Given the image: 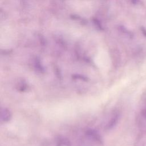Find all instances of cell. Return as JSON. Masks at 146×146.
<instances>
[{
  "label": "cell",
  "instance_id": "6",
  "mask_svg": "<svg viewBox=\"0 0 146 146\" xmlns=\"http://www.w3.org/2000/svg\"><path fill=\"white\" fill-rule=\"evenodd\" d=\"M35 67L36 70H38V71L42 72L43 71H44L43 68L42 66L40 65L39 62L38 61V60H35Z\"/></svg>",
  "mask_w": 146,
  "mask_h": 146
},
{
  "label": "cell",
  "instance_id": "8",
  "mask_svg": "<svg viewBox=\"0 0 146 146\" xmlns=\"http://www.w3.org/2000/svg\"><path fill=\"white\" fill-rule=\"evenodd\" d=\"M72 78H75V79H81V80H87V78L84 76V75H74L72 76Z\"/></svg>",
  "mask_w": 146,
  "mask_h": 146
},
{
  "label": "cell",
  "instance_id": "2",
  "mask_svg": "<svg viewBox=\"0 0 146 146\" xmlns=\"http://www.w3.org/2000/svg\"><path fill=\"white\" fill-rule=\"evenodd\" d=\"M119 116H120L119 112H118L117 111H116L113 113L111 119L109 120L108 123H107V124L106 125V128L107 129L113 128L116 124V123H117V121L119 120Z\"/></svg>",
  "mask_w": 146,
  "mask_h": 146
},
{
  "label": "cell",
  "instance_id": "3",
  "mask_svg": "<svg viewBox=\"0 0 146 146\" xmlns=\"http://www.w3.org/2000/svg\"><path fill=\"white\" fill-rule=\"evenodd\" d=\"M11 117V113L6 108H2L1 112V120L3 122L9 121Z\"/></svg>",
  "mask_w": 146,
  "mask_h": 146
},
{
  "label": "cell",
  "instance_id": "4",
  "mask_svg": "<svg viewBox=\"0 0 146 146\" xmlns=\"http://www.w3.org/2000/svg\"><path fill=\"white\" fill-rule=\"evenodd\" d=\"M56 144L58 146H70L71 143L67 139L63 137H58L56 139Z\"/></svg>",
  "mask_w": 146,
  "mask_h": 146
},
{
  "label": "cell",
  "instance_id": "1",
  "mask_svg": "<svg viewBox=\"0 0 146 146\" xmlns=\"http://www.w3.org/2000/svg\"><path fill=\"white\" fill-rule=\"evenodd\" d=\"M86 135L92 140L95 141L96 143L99 144H102L103 143L102 139L100 134L95 129H88L86 131Z\"/></svg>",
  "mask_w": 146,
  "mask_h": 146
},
{
  "label": "cell",
  "instance_id": "7",
  "mask_svg": "<svg viewBox=\"0 0 146 146\" xmlns=\"http://www.w3.org/2000/svg\"><path fill=\"white\" fill-rule=\"evenodd\" d=\"M141 107V113L144 116H146V99L144 101Z\"/></svg>",
  "mask_w": 146,
  "mask_h": 146
},
{
  "label": "cell",
  "instance_id": "5",
  "mask_svg": "<svg viewBox=\"0 0 146 146\" xmlns=\"http://www.w3.org/2000/svg\"><path fill=\"white\" fill-rule=\"evenodd\" d=\"M27 88V84L25 83L24 81H21L18 84V90L23 91L26 90Z\"/></svg>",
  "mask_w": 146,
  "mask_h": 146
}]
</instances>
